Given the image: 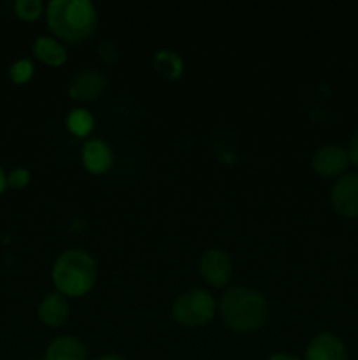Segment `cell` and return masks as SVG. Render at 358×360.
Segmentation results:
<instances>
[{"label":"cell","instance_id":"obj_4","mask_svg":"<svg viewBox=\"0 0 358 360\" xmlns=\"http://www.w3.org/2000/svg\"><path fill=\"white\" fill-rule=\"evenodd\" d=\"M214 313H216V301L204 288L183 292L172 302V319L179 326L188 329L207 326L214 319Z\"/></svg>","mask_w":358,"mask_h":360},{"label":"cell","instance_id":"obj_1","mask_svg":"<svg viewBox=\"0 0 358 360\" xmlns=\"http://www.w3.org/2000/svg\"><path fill=\"white\" fill-rule=\"evenodd\" d=\"M46 21L55 39L69 44L88 41L97 30V9L90 0H51Z\"/></svg>","mask_w":358,"mask_h":360},{"label":"cell","instance_id":"obj_20","mask_svg":"<svg viewBox=\"0 0 358 360\" xmlns=\"http://www.w3.org/2000/svg\"><path fill=\"white\" fill-rule=\"evenodd\" d=\"M347 157H350V164H353L358 169V130L354 136L351 137L350 148H347Z\"/></svg>","mask_w":358,"mask_h":360},{"label":"cell","instance_id":"obj_18","mask_svg":"<svg viewBox=\"0 0 358 360\" xmlns=\"http://www.w3.org/2000/svg\"><path fill=\"white\" fill-rule=\"evenodd\" d=\"M30 179H32V174L28 169L16 167L7 174V186H11V188L14 190H21L25 188V186H28Z\"/></svg>","mask_w":358,"mask_h":360},{"label":"cell","instance_id":"obj_9","mask_svg":"<svg viewBox=\"0 0 358 360\" xmlns=\"http://www.w3.org/2000/svg\"><path fill=\"white\" fill-rule=\"evenodd\" d=\"M81 162L90 174H105L112 165V150L102 139L86 141L81 151Z\"/></svg>","mask_w":358,"mask_h":360},{"label":"cell","instance_id":"obj_21","mask_svg":"<svg viewBox=\"0 0 358 360\" xmlns=\"http://www.w3.org/2000/svg\"><path fill=\"white\" fill-rule=\"evenodd\" d=\"M267 360H300L298 357H295V355H290V354H283V352H279V354H272Z\"/></svg>","mask_w":358,"mask_h":360},{"label":"cell","instance_id":"obj_16","mask_svg":"<svg viewBox=\"0 0 358 360\" xmlns=\"http://www.w3.org/2000/svg\"><path fill=\"white\" fill-rule=\"evenodd\" d=\"M44 4L41 0H18L14 4V13L23 21H35L44 13Z\"/></svg>","mask_w":358,"mask_h":360},{"label":"cell","instance_id":"obj_10","mask_svg":"<svg viewBox=\"0 0 358 360\" xmlns=\"http://www.w3.org/2000/svg\"><path fill=\"white\" fill-rule=\"evenodd\" d=\"M304 360H347V352L336 334L321 333L307 345Z\"/></svg>","mask_w":358,"mask_h":360},{"label":"cell","instance_id":"obj_15","mask_svg":"<svg viewBox=\"0 0 358 360\" xmlns=\"http://www.w3.org/2000/svg\"><path fill=\"white\" fill-rule=\"evenodd\" d=\"M67 130L76 137H88L95 127V120L91 112L84 108H76L67 115L65 120Z\"/></svg>","mask_w":358,"mask_h":360},{"label":"cell","instance_id":"obj_19","mask_svg":"<svg viewBox=\"0 0 358 360\" xmlns=\"http://www.w3.org/2000/svg\"><path fill=\"white\" fill-rule=\"evenodd\" d=\"M98 55H100L102 62L107 63V65L114 63L116 58H118V51H116V46L112 44L111 41L102 42L100 48H98Z\"/></svg>","mask_w":358,"mask_h":360},{"label":"cell","instance_id":"obj_5","mask_svg":"<svg viewBox=\"0 0 358 360\" xmlns=\"http://www.w3.org/2000/svg\"><path fill=\"white\" fill-rule=\"evenodd\" d=\"M200 276L207 281L209 285L216 288L227 287L228 281L232 280L234 274V262H232L230 255L220 248L207 250L202 253L199 262Z\"/></svg>","mask_w":358,"mask_h":360},{"label":"cell","instance_id":"obj_11","mask_svg":"<svg viewBox=\"0 0 358 360\" xmlns=\"http://www.w3.org/2000/svg\"><path fill=\"white\" fill-rule=\"evenodd\" d=\"M37 316L46 327H51V329L63 326L65 320L69 319V302H67V297H63L58 292L48 294L42 299L41 304H39Z\"/></svg>","mask_w":358,"mask_h":360},{"label":"cell","instance_id":"obj_2","mask_svg":"<svg viewBox=\"0 0 358 360\" xmlns=\"http://www.w3.org/2000/svg\"><path fill=\"white\" fill-rule=\"evenodd\" d=\"M218 311L228 329L235 333H255L265 323L269 304L262 292L251 287H230L218 302Z\"/></svg>","mask_w":358,"mask_h":360},{"label":"cell","instance_id":"obj_8","mask_svg":"<svg viewBox=\"0 0 358 360\" xmlns=\"http://www.w3.org/2000/svg\"><path fill=\"white\" fill-rule=\"evenodd\" d=\"M347 165H350L347 150L333 144L319 148L312 157V169L321 178H340L346 174Z\"/></svg>","mask_w":358,"mask_h":360},{"label":"cell","instance_id":"obj_3","mask_svg":"<svg viewBox=\"0 0 358 360\" xmlns=\"http://www.w3.org/2000/svg\"><path fill=\"white\" fill-rule=\"evenodd\" d=\"M51 280L63 297H83L97 281V264L88 252L70 248L60 253L53 264Z\"/></svg>","mask_w":358,"mask_h":360},{"label":"cell","instance_id":"obj_17","mask_svg":"<svg viewBox=\"0 0 358 360\" xmlns=\"http://www.w3.org/2000/svg\"><path fill=\"white\" fill-rule=\"evenodd\" d=\"M9 77L16 84H27L34 77V63L28 58L16 60L9 69Z\"/></svg>","mask_w":358,"mask_h":360},{"label":"cell","instance_id":"obj_12","mask_svg":"<svg viewBox=\"0 0 358 360\" xmlns=\"http://www.w3.org/2000/svg\"><path fill=\"white\" fill-rule=\"evenodd\" d=\"M44 360H88V350L74 336H60L46 348Z\"/></svg>","mask_w":358,"mask_h":360},{"label":"cell","instance_id":"obj_14","mask_svg":"<svg viewBox=\"0 0 358 360\" xmlns=\"http://www.w3.org/2000/svg\"><path fill=\"white\" fill-rule=\"evenodd\" d=\"M153 67L161 77H165L168 81H175L181 77L183 70H185V62L172 49H160L153 56Z\"/></svg>","mask_w":358,"mask_h":360},{"label":"cell","instance_id":"obj_7","mask_svg":"<svg viewBox=\"0 0 358 360\" xmlns=\"http://www.w3.org/2000/svg\"><path fill=\"white\" fill-rule=\"evenodd\" d=\"M107 79L95 69H83L70 79L69 95L77 102H93L102 97Z\"/></svg>","mask_w":358,"mask_h":360},{"label":"cell","instance_id":"obj_6","mask_svg":"<svg viewBox=\"0 0 358 360\" xmlns=\"http://www.w3.org/2000/svg\"><path fill=\"white\" fill-rule=\"evenodd\" d=\"M330 200L337 214L344 218L358 217V172H346L333 183Z\"/></svg>","mask_w":358,"mask_h":360},{"label":"cell","instance_id":"obj_13","mask_svg":"<svg viewBox=\"0 0 358 360\" xmlns=\"http://www.w3.org/2000/svg\"><path fill=\"white\" fill-rule=\"evenodd\" d=\"M34 51L35 58L41 60L42 63L49 67H62L67 62V48L55 37H48V35H42L37 37L34 42Z\"/></svg>","mask_w":358,"mask_h":360},{"label":"cell","instance_id":"obj_23","mask_svg":"<svg viewBox=\"0 0 358 360\" xmlns=\"http://www.w3.org/2000/svg\"><path fill=\"white\" fill-rule=\"evenodd\" d=\"M95 360H126V359L118 354H105V355H100V357H97Z\"/></svg>","mask_w":358,"mask_h":360},{"label":"cell","instance_id":"obj_22","mask_svg":"<svg viewBox=\"0 0 358 360\" xmlns=\"http://www.w3.org/2000/svg\"><path fill=\"white\" fill-rule=\"evenodd\" d=\"M6 188H7V174L2 169V165H0V193L6 192Z\"/></svg>","mask_w":358,"mask_h":360}]
</instances>
